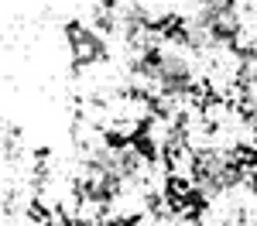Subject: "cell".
Returning a JSON list of instances; mask_svg holds the SVG:
<instances>
[{"instance_id":"6da1fadb","label":"cell","mask_w":257,"mask_h":226,"mask_svg":"<svg viewBox=\"0 0 257 226\" xmlns=\"http://www.w3.org/2000/svg\"><path fill=\"white\" fill-rule=\"evenodd\" d=\"M106 209H110V195H96V192H86V188H82L76 223H82V226H99L103 219H106Z\"/></svg>"},{"instance_id":"7a4b0ae2","label":"cell","mask_w":257,"mask_h":226,"mask_svg":"<svg viewBox=\"0 0 257 226\" xmlns=\"http://www.w3.org/2000/svg\"><path fill=\"white\" fill-rule=\"evenodd\" d=\"M182 141H185V147H192L199 158H206V154H213V127H209V123L185 127V130H182Z\"/></svg>"},{"instance_id":"3957f363","label":"cell","mask_w":257,"mask_h":226,"mask_svg":"<svg viewBox=\"0 0 257 226\" xmlns=\"http://www.w3.org/2000/svg\"><path fill=\"white\" fill-rule=\"evenodd\" d=\"M233 103H226V100H216V96H209V100L202 103V113H206V123L209 127H223V123L233 117Z\"/></svg>"}]
</instances>
